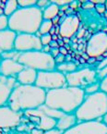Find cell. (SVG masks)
<instances>
[{
  "label": "cell",
  "instance_id": "7dc6e473",
  "mask_svg": "<svg viewBox=\"0 0 107 134\" xmlns=\"http://www.w3.org/2000/svg\"><path fill=\"white\" fill-rule=\"evenodd\" d=\"M2 54H3V51H2V50H1V49H0V55H2Z\"/></svg>",
  "mask_w": 107,
  "mask_h": 134
},
{
  "label": "cell",
  "instance_id": "b9f144b4",
  "mask_svg": "<svg viewBox=\"0 0 107 134\" xmlns=\"http://www.w3.org/2000/svg\"><path fill=\"white\" fill-rule=\"evenodd\" d=\"M70 8L72 9H75V8H78V1H72L71 4L69 5Z\"/></svg>",
  "mask_w": 107,
  "mask_h": 134
},
{
  "label": "cell",
  "instance_id": "ac0fdd59",
  "mask_svg": "<svg viewBox=\"0 0 107 134\" xmlns=\"http://www.w3.org/2000/svg\"><path fill=\"white\" fill-rule=\"evenodd\" d=\"M51 2V1H50ZM60 11V8L55 3H50V5L46 8L43 10V18L44 20H53L58 16Z\"/></svg>",
  "mask_w": 107,
  "mask_h": 134
},
{
  "label": "cell",
  "instance_id": "60d3db41",
  "mask_svg": "<svg viewBox=\"0 0 107 134\" xmlns=\"http://www.w3.org/2000/svg\"><path fill=\"white\" fill-rule=\"evenodd\" d=\"M51 50H52V48L50 47V46H43V48H42V51H43V52H44V53H47V54H50V53H51Z\"/></svg>",
  "mask_w": 107,
  "mask_h": 134
},
{
  "label": "cell",
  "instance_id": "277c9868",
  "mask_svg": "<svg viewBox=\"0 0 107 134\" xmlns=\"http://www.w3.org/2000/svg\"><path fill=\"white\" fill-rule=\"evenodd\" d=\"M74 114L78 122L100 120L107 114V94L102 92L86 94L82 104Z\"/></svg>",
  "mask_w": 107,
  "mask_h": 134
},
{
  "label": "cell",
  "instance_id": "52a82bcc",
  "mask_svg": "<svg viewBox=\"0 0 107 134\" xmlns=\"http://www.w3.org/2000/svg\"><path fill=\"white\" fill-rule=\"evenodd\" d=\"M68 86L84 89L89 85L97 82L96 70L91 68H83L66 75Z\"/></svg>",
  "mask_w": 107,
  "mask_h": 134
},
{
  "label": "cell",
  "instance_id": "836d02e7",
  "mask_svg": "<svg viewBox=\"0 0 107 134\" xmlns=\"http://www.w3.org/2000/svg\"><path fill=\"white\" fill-rule=\"evenodd\" d=\"M94 7H95V6H94V5H93L91 1H86V2L84 3V5H83L84 9H92Z\"/></svg>",
  "mask_w": 107,
  "mask_h": 134
},
{
  "label": "cell",
  "instance_id": "7bdbcfd3",
  "mask_svg": "<svg viewBox=\"0 0 107 134\" xmlns=\"http://www.w3.org/2000/svg\"><path fill=\"white\" fill-rule=\"evenodd\" d=\"M102 121H103V124H104L105 126L107 127V114H106V115H104V116H103V120H102Z\"/></svg>",
  "mask_w": 107,
  "mask_h": 134
},
{
  "label": "cell",
  "instance_id": "ffe728a7",
  "mask_svg": "<svg viewBox=\"0 0 107 134\" xmlns=\"http://www.w3.org/2000/svg\"><path fill=\"white\" fill-rule=\"evenodd\" d=\"M56 69L57 71H59V72L67 75V74H69V73L76 71L78 69L77 65L75 63H73V62H64V63L59 64V65H56Z\"/></svg>",
  "mask_w": 107,
  "mask_h": 134
},
{
  "label": "cell",
  "instance_id": "4316f807",
  "mask_svg": "<svg viewBox=\"0 0 107 134\" xmlns=\"http://www.w3.org/2000/svg\"><path fill=\"white\" fill-rule=\"evenodd\" d=\"M50 1L48 0H38L37 1V4H36V7L39 8L41 10H44V8H46L48 6L50 5Z\"/></svg>",
  "mask_w": 107,
  "mask_h": 134
},
{
  "label": "cell",
  "instance_id": "d590c367",
  "mask_svg": "<svg viewBox=\"0 0 107 134\" xmlns=\"http://www.w3.org/2000/svg\"><path fill=\"white\" fill-rule=\"evenodd\" d=\"M51 55L54 57V58H56V57H57L58 55H59V48H52L51 50Z\"/></svg>",
  "mask_w": 107,
  "mask_h": 134
},
{
  "label": "cell",
  "instance_id": "c3c4849f",
  "mask_svg": "<svg viewBox=\"0 0 107 134\" xmlns=\"http://www.w3.org/2000/svg\"><path fill=\"white\" fill-rule=\"evenodd\" d=\"M105 7H106V10H107V1H106V3H105Z\"/></svg>",
  "mask_w": 107,
  "mask_h": 134
},
{
  "label": "cell",
  "instance_id": "d4e9b609",
  "mask_svg": "<svg viewBox=\"0 0 107 134\" xmlns=\"http://www.w3.org/2000/svg\"><path fill=\"white\" fill-rule=\"evenodd\" d=\"M8 29V17L2 15L0 16V32Z\"/></svg>",
  "mask_w": 107,
  "mask_h": 134
},
{
  "label": "cell",
  "instance_id": "603a6c76",
  "mask_svg": "<svg viewBox=\"0 0 107 134\" xmlns=\"http://www.w3.org/2000/svg\"><path fill=\"white\" fill-rule=\"evenodd\" d=\"M83 90L86 94H92V93H98V92H100V83L94 82L92 84L87 86L86 88H84Z\"/></svg>",
  "mask_w": 107,
  "mask_h": 134
},
{
  "label": "cell",
  "instance_id": "484cf974",
  "mask_svg": "<svg viewBox=\"0 0 107 134\" xmlns=\"http://www.w3.org/2000/svg\"><path fill=\"white\" fill-rule=\"evenodd\" d=\"M51 42H52V35L50 34H44V35L41 36V43H42L43 46H49Z\"/></svg>",
  "mask_w": 107,
  "mask_h": 134
},
{
  "label": "cell",
  "instance_id": "74e56055",
  "mask_svg": "<svg viewBox=\"0 0 107 134\" xmlns=\"http://www.w3.org/2000/svg\"><path fill=\"white\" fill-rule=\"evenodd\" d=\"M44 130H40V129H37V128H34L33 130H32L31 131V134H44Z\"/></svg>",
  "mask_w": 107,
  "mask_h": 134
},
{
  "label": "cell",
  "instance_id": "d6986e66",
  "mask_svg": "<svg viewBox=\"0 0 107 134\" xmlns=\"http://www.w3.org/2000/svg\"><path fill=\"white\" fill-rule=\"evenodd\" d=\"M20 8L18 4V0H8L5 3L4 8V15L9 18L11 15L15 13Z\"/></svg>",
  "mask_w": 107,
  "mask_h": 134
},
{
  "label": "cell",
  "instance_id": "f1b7e54d",
  "mask_svg": "<svg viewBox=\"0 0 107 134\" xmlns=\"http://www.w3.org/2000/svg\"><path fill=\"white\" fill-rule=\"evenodd\" d=\"M100 92L107 94V77L103 79L100 82Z\"/></svg>",
  "mask_w": 107,
  "mask_h": 134
},
{
  "label": "cell",
  "instance_id": "7a4b0ae2",
  "mask_svg": "<svg viewBox=\"0 0 107 134\" xmlns=\"http://www.w3.org/2000/svg\"><path fill=\"white\" fill-rule=\"evenodd\" d=\"M85 96L83 89L65 86L46 92L44 105L65 114H74L82 104Z\"/></svg>",
  "mask_w": 107,
  "mask_h": 134
},
{
  "label": "cell",
  "instance_id": "f907efd6",
  "mask_svg": "<svg viewBox=\"0 0 107 134\" xmlns=\"http://www.w3.org/2000/svg\"><path fill=\"white\" fill-rule=\"evenodd\" d=\"M0 134H3V133H2V132H1V131H0Z\"/></svg>",
  "mask_w": 107,
  "mask_h": 134
},
{
  "label": "cell",
  "instance_id": "4dcf8cb0",
  "mask_svg": "<svg viewBox=\"0 0 107 134\" xmlns=\"http://www.w3.org/2000/svg\"><path fill=\"white\" fill-rule=\"evenodd\" d=\"M95 8H96V10H97L98 13H100V14H104L105 11H106V7H105V4L96 5Z\"/></svg>",
  "mask_w": 107,
  "mask_h": 134
},
{
  "label": "cell",
  "instance_id": "1f68e13d",
  "mask_svg": "<svg viewBox=\"0 0 107 134\" xmlns=\"http://www.w3.org/2000/svg\"><path fill=\"white\" fill-rule=\"evenodd\" d=\"M55 60H56V65H59V64H62V63H64V62L66 61V57H65V55L59 54V55H58L57 57L55 58Z\"/></svg>",
  "mask_w": 107,
  "mask_h": 134
},
{
  "label": "cell",
  "instance_id": "ab89813d",
  "mask_svg": "<svg viewBox=\"0 0 107 134\" xmlns=\"http://www.w3.org/2000/svg\"><path fill=\"white\" fill-rule=\"evenodd\" d=\"M59 53L61 54V55H68V49L66 47H64V46H60L59 47Z\"/></svg>",
  "mask_w": 107,
  "mask_h": 134
},
{
  "label": "cell",
  "instance_id": "44dd1931",
  "mask_svg": "<svg viewBox=\"0 0 107 134\" xmlns=\"http://www.w3.org/2000/svg\"><path fill=\"white\" fill-rule=\"evenodd\" d=\"M53 22H52V20H43L42 24H41V26H40L39 28V31H38V32H39V34L41 36L42 35H44V34H50V32H51V30L53 29Z\"/></svg>",
  "mask_w": 107,
  "mask_h": 134
},
{
  "label": "cell",
  "instance_id": "9a60e30c",
  "mask_svg": "<svg viewBox=\"0 0 107 134\" xmlns=\"http://www.w3.org/2000/svg\"><path fill=\"white\" fill-rule=\"evenodd\" d=\"M18 34L12 30L7 29L0 32V49L3 52L15 50V41Z\"/></svg>",
  "mask_w": 107,
  "mask_h": 134
},
{
  "label": "cell",
  "instance_id": "5bb4252c",
  "mask_svg": "<svg viewBox=\"0 0 107 134\" xmlns=\"http://www.w3.org/2000/svg\"><path fill=\"white\" fill-rule=\"evenodd\" d=\"M17 81L14 78H6L0 76V107L7 105L10 93L16 87Z\"/></svg>",
  "mask_w": 107,
  "mask_h": 134
},
{
  "label": "cell",
  "instance_id": "6da1fadb",
  "mask_svg": "<svg viewBox=\"0 0 107 134\" xmlns=\"http://www.w3.org/2000/svg\"><path fill=\"white\" fill-rule=\"evenodd\" d=\"M46 91L37 85H21L17 83L10 93L7 105L16 112H27L44 105Z\"/></svg>",
  "mask_w": 107,
  "mask_h": 134
},
{
  "label": "cell",
  "instance_id": "3957f363",
  "mask_svg": "<svg viewBox=\"0 0 107 134\" xmlns=\"http://www.w3.org/2000/svg\"><path fill=\"white\" fill-rule=\"evenodd\" d=\"M43 20V10L36 6L26 8H20L8 18V29L17 34H36Z\"/></svg>",
  "mask_w": 107,
  "mask_h": 134
},
{
  "label": "cell",
  "instance_id": "f546056e",
  "mask_svg": "<svg viewBox=\"0 0 107 134\" xmlns=\"http://www.w3.org/2000/svg\"><path fill=\"white\" fill-rule=\"evenodd\" d=\"M96 74H97V78H100L101 80L104 79L107 77V67L103 68V69H98L96 71Z\"/></svg>",
  "mask_w": 107,
  "mask_h": 134
},
{
  "label": "cell",
  "instance_id": "816d5d0a",
  "mask_svg": "<svg viewBox=\"0 0 107 134\" xmlns=\"http://www.w3.org/2000/svg\"><path fill=\"white\" fill-rule=\"evenodd\" d=\"M0 2H1V1H0Z\"/></svg>",
  "mask_w": 107,
  "mask_h": 134
},
{
  "label": "cell",
  "instance_id": "ee69618b",
  "mask_svg": "<svg viewBox=\"0 0 107 134\" xmlns=\"http://www.w3.org/2000/svg\"><path fill=\"white\" fill-rule=\"evenodd\" d=\"M58 20H59V17H56V18H55L53 20H52V22H53V24H56L58 22Z\"/></svg>",
  "mask_w": 107,
  "mask_h": 134
},
{
  "label": "cell",
  "instance_id": "e575fe53",
  "mask_svg": "<svg viewBox=\"0 0 107 134\" xmlns=\"http://www.w3.org/2000/svg\"><path fill=\"white\" fill-rule=\"evenodd\" d=\"M105 67H107V57H104V58L100 62L97 69H103V68H105Z\"/></svg>",
  "mask_w": 107,
  "mask_h": 134
},
{
  "label": "cell",
  "instance_id": "7c38bea8",
  "mask_svg": "<svg viewBox=\"0 0 107 134\" xmlns=\"http://www.w3.org/2000/svg\"><path fill=\"white\" fill-rule=\"evenodd\" d=\"M79 20L75 15L66 17L63 20L62 23L59 26V34L63 38H69L73 37L79 28Z\"/></svg>",
  "mask_w": 107,
  "mask_h": 134
},
{
  "label": "cell",
  "instance_id": "d6a6232c",
  "mask_svg": "<svg viewBox=\"0 0 107 134\" xmlns=\"http://www.w3.org/2000/svg\"><path fill=\"white\" fill-rule=\"evenodd\" d=\"M63 132L60 131L59 130H57L56 128L55 129H52V130H46V131L44 132V134H62Z\"/></svg>",
  "mask_w": 107,
  "mask_h": 134
},
{
  "label": "cell",
  "instance_id": "5b68a950",
  "mask_svg": "<svg viewBox=\"0 0 107 134\" xmlns=\"http://www.w3.org/2000/svg\"><path fill=\"white\" fill-rule=\"evenodd\" d=\"M18 62L25 68L35 69L36 71H51L56 69V60L51 54L41 51L20 53Z\"/></svg>",
  "mask_w": 107,
  "mask_h": 134
},
{
  "label": "cell",
  "instance_id": "8992f818",
  "mask_svg": "<svg viewBox=\"0 0 107 134\" xmlns=\"http://www.w3.org/2000/svg\"><path fill=\"white\" fill-rule=\"evenodd\" d=\"M35 85L48 92L68 86V83L65 74L55 69L51 71H38Z\"/></svg>",
  "mask_w": 107,
  "mask_h": 134
},
{
  "label": "cell",
  "instance_id": "4fadbf2b",
  "mask_svg": "<svg viewBox=\"0 0 107 134\" xmlns=\"http://www.w3.org/2000/svg\"><path fill=\"white\" fill-rule=\"evenodd\" d=\"M24 66L13 59H2L0 63V76L16 79L19 73L24 69Z\"/></svg>",
  "mask_w": 107,
  "mask_h": 134
},
{
  "label": "cell",
  "instance_id": "f6af8a7d",
  "mask_svg": "<svg viewBox=\"0 0 107 134\" xmlns=\"http://www.w3.org/2000/svg\"><path fill=\"white\" fill-rule=\"evenodd\" d=\"M57 35L56 34H54V35H52V41H57Z\"/></svg>",
  "mask_w": 107,
  "mask_h": 134
},
{
  "label": "cell",
  "instance_id": "8fae6325",
  "mask_svg": "<svg viewBox=\"0 0 107 134\" xmlns=\"http://www.w3.org/2000/svg\"><path fill=\"white\" fill-rule=\"evenodd\" d=\"M21 113L12 110L8 105L0 107V129H9L19 126Z\"/></svg>",
  "mask_w": 107,
  "mask_h": 134
},
{
  "label": "cell",
  "instance_id": "9c48e42d",
  "mask_svg": "<svg viewBox=\"0 0 107 134\" xmlns=\"http://www.w3.org/2000/svg\"><path fill=\"white\" fill-rule=\"evenodd\" d=\"M62 134H107V127L102 120L78 122Z\"/></svg>",
  "mask_w": 107,
  "mask_h": 134
},
{
  "label": "cell",
  "instance_id": "83f0119b",
  "mask_svg": "<svg viewBox=\"0 0 107 134\" xmlns=\"http://www.w3.org/2000/svg\"><path fill=\"white\" fill-rule=\"evenodd\" d=\"M51 2L55 3L58 7H65V6H69L71 4L72 0H52Z\"/></svg>",
  "mask_w": 107,
  "mask_h": 134
},
{
  "label": "cell",
  "instance_id": "7402d4cb",
  "mask_svg": "<svg viewBox=\"0 0 107 134\" xmlns=\"http://www.w3.org/2000/svg\"><path fill=\"white\" fill-rule=\"evenodd\" d=\"M20 52L16 51V50H12V51L8 52H3V54L1 55L2 59H13V60H17L20 57Z\"/></svg>",
  "mask_w": 107,
  "mask_h": 134
},
{
  "label": "cell",
  "instance_id": "681fc988",
  "mask_svg": "<svg viewBox=\"0 0 107 134\" xmlns=\"http://www.w3.org/2000/svg\"><path fill=\"white\" fill-rule=\"evenodd\" d=\"M1 60H2V57H1V55H0V63H1Z\"/></svg>",
  "mask_w": 107,
  "mask_h": 134
},
{
  "label": "cell",
  "instance_id": "f35d334b",
  "mask_svg": "<svg viewBox=\"0 0 107 134\" xmlns=\"http://www.w3.org/2000/svg\"><path fill=\"white\" fill-rule=\"evenodd\" d=\"M50 47L51 48H59V43H58V41H52L50 43Z\"/></svg>",
  "mask_w": 107,
  "mask_h": 134
},
{
  "label": "cell",
  "instance_id": "ba28073f",
  "mask_svg": "<svg viewBox=\"0 0 107 134\" xmlns=\"http://www.w3.org/2000/svg\"><path fill=\"white\" fill-rule=\"evenodd\" d=\"M107 52V34L100 32L93 34L89 40L86 47L88 57L92 58L103 57Z\"/></svg>",
  "mask_w": 107,
  "mask_h": 134
},
{
  "label": "cell",
  "instance_id": "30bf717a",
  "mask_svg": "<svg viewBox=\"0 0 107 134\" xmlns=\"http://www.w3.org/2000/svg\"><path fill=\"white\" fill-rule=\"evenodd\" d=\"M43 44L41 43V37L36 34H20L17 35L15 41V50L20 53L32 51H41Z\"/></svg>",
  "mask_w": 107,
  "mask_h": 134
},
{
  "label": "cell",
  "instance_id": "cb8c5ba5",
  "mask_svg": "<svg viewBox=\"0 0 107 134\" xmlns=\"http://www.w3.org/2000/svg\"><path fill=\"white\" fill-rule=\"evenodd\" d=\"M18 4L20 8H26L35 7L37 4V0H18Z\"/></svg>",
  "mask_w": 107,
  "mask_h": 134
},
{
  "label": "cell",
  "instance_id": "8d00e7d4",
  "mask_svg": "<svg viewBox=\"0 0 107 134\" xmlns=\"http://www.w3.org/2000/svg\"><path fill=\"white\" fill-rule=\"evenodd\" d=\"M91 2L92 3L94 6H96V5L105 4V3H106V1H105V0H91Z\"/></svg>",
  "mask_w": 107,
  "mask_h": 134
},
{
  "label": "cell",
  "instance_id": "e0dca14e",
  "mask_svg": "<svg viewBox=\"0 0 107 134\" xmlns=\"http://www.w3.org/2000/svg\"><path fill=\"white\" fill-rule=\"evenodd\" d=\"M78 123V119L76 118L75 114H65L63 116L57 119L56 127L57 130L64 132L66 130H69L70 128L74 127Z\"/></svg>",
  "mask_w": 107,
  "mask_h": 134
},
{
  "label": "cell",
  "instance_id": "2e32d148",
  "mask_svg": "<svg viewBox=\"0 0 107 134\" xmlns=\"http://www.w3.org/2000/svg\"><path fill=\"white\" fill-rule=\"evenodd\" d=\"M38 71L35 69H30V68H24L22 71L19 73L17 76L16 81L19 84L21 85H33L35 84L37 80Z\"/></svg>",
  "mask_w": 107,
  "mask_h": 134
},
{
  "label": "cell",
  "instance_id": "bcb514c9",
  "mask_svg": "<svg viewBox=\"0 0 107 134\" xmlns=\"http://www.w3.org/2000/svg\"><path fill=\"white\" fill-rule=\"evenodd\" d=\"M104 16L107 18V10H106V11H105V13H104Z\"/></svg>",
  "mask_w": 107,
  "mask_h": 134
}]
</instances>
